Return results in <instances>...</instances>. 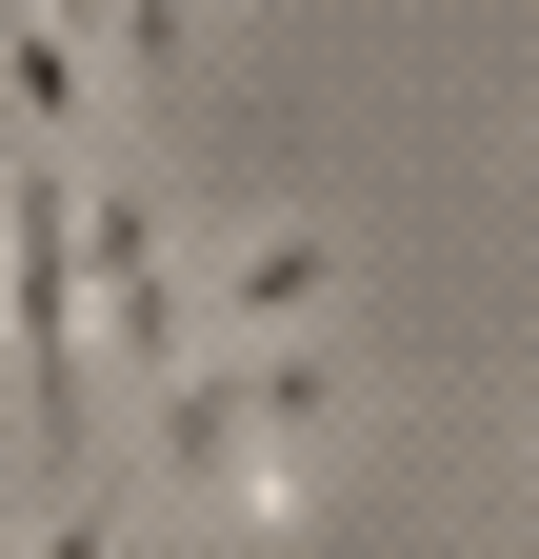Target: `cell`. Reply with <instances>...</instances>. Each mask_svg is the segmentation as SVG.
<instances>
[{
  "mask_svg": "<svg viewBox=\"0 0 539 559\" xmlns=\"http://www.w3.org/2000/svg\"><path fill=\"white\" fill-rule=\"evenodd\" d=\"M180 40H200V0H120V21H100V60H120V81H141V100L180 81Z\"/></svg>",
  "mask_w": 539,
  "mask_h": 559,
  "instance_id": "4",
  "label": "cell"
},
{
  "mask_svg": "<svg viewBox=\"0 0 539 559\" xmlns=\"http://www.w3.org/2000/svg\"><path fill=\"white\" fill-rule=\"evenodd\" d=\"M81 260H100V360L141 380V400H160L180 360H220V320H200V260L160 240V200H141V180H81Z\"/></svg>",
  "mask_w": 539,
  "mask_h": 559,
  "instance_id": "1",
  "label": "cell"
},
{
  "mask_svg": "<svg viewBox=\"0 0 539 559\" xmlns=\"http://www.w3.org/2000/svg\"><path fill=\"white\" fill-rule=\"evenodd\" d=\"M21 559H141V500H120V479H60Z\"/></svg>",
  "mask_w": 539,
  "mask_h": 559,
  "instance_id": "3",
  "label": "cell"
},
{
  "mask_svg": "<svg viewBox=\"0 0 539 559\" xmlns=\"http://www.w3.org/2000/svg\"><path fill=\"white\" fill-rule=\"evenodd\" d=\"M320 300H340V240H320V221H240L220 280H200L220 340H320Z\"/></svg>",
  "mask_w": 539,
  "mask_h": 559,
  "instance_id": "2",
  "label": "cell"
}]
</instances>
